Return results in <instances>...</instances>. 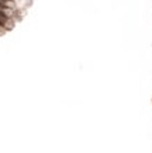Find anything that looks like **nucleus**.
<instances>
[{
    "label": "nucleus",
    "mask_w": 152,
    "mask_h": 153,
    "mask_svg": "<svg viewBox=\"0 0 152 153\" xmlns=\"http://www.w3.org/2000/svg\"><path fill=\"white\" fill-rule=\"evenodd\" d=\"M1 30H3V25H1V24H0V31H1Z\"/></svg>",
    "instance_id": "3"
},
{
    "label": "nucleus",
    "mask_w": 152,
    "mask_h": 153,
    "mask_svg": "<svg viewBox=\"0 0 152 153\" xmlns=\"http://www.w3.org/2000/svg\"><path fill=\"white\" fill-rule=\"evenodd\" d=\"M7 3H9V0H0V4H3L7 7Z\"/></svg>",
    "instance_id": "2"
},
{
    "label": "nucleus",
    "mask_w": 152,
    "mask_h": 153,
    "mask_svg": "<svg viewBox=\"0 0 152 153\" xmlns=\"http://www.w3.org/2000/svg\"><path fill=\"white\" fill-rule=\"evenodd\" d=\"M0 14H6L7 16V7L3 4H0Z\"/></svg>",
    "instance_id": "1"
}]
</instances>
